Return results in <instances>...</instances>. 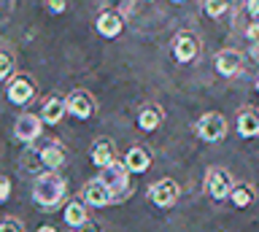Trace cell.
I'll return each mask as SVG.
<instances>
[{"label":"cell","instance_id":"6da1fadb","mask_svg":"<svg viewBox=\"0 0 259 232\" xmlns=\"http://www.w3.org/2000/svg\"><path fill=\"white\" fill-rule=\"evenodd\" d=\"M65 195H68V181L54 170L40 173L38 178L32 181V200H35V205L46 208V211H54V208L65 200Z\"/></svg>","mask_w":259,"mask_h":232},{"label":"cell","instance_id":"7a4b0ae2","mask_svg":"<svg viewBox=\"0 0 259 232\" xmlns=\"http://www.w3.org/2000/svg\"><path fill=\"white\" fill-rule=\"evenodd\" d=\"M97 178L103 181V187L111 192L113 197V205L116 203H124V200L133 195V183H130V170L124 167V162H113L111 167L97 173Z\"/></svg>","mask_w":259,"mask_h":232},{"label":"cell","instance_id":"3957f363","mask_svg":"<svg viewBox=\"0 0 259 232\" xmlns=\"http://www.w3.org/2000/svg\"><path fill=\"white\" fill-rule=\"evenodd\" d=\"M194 132H197V138L205 141V143H219V141H224V135H227V119L219 114V111H208V114H202L197 122H194Z\"/></svg>","mask_w":259,"mask_h":232},{"label":"cell","instance_id":"277c9868","mask_svg":"<svg viewBox=\"0 0 259 232\" xmlns=\"http://www.w3.org/2000/svg\"><path fill=\"white\" fill-rule=\"evenodd\" d=\"M232 189H235V181H232V175H230L227 167H222V165L208 167V173H205V192H208V197H213L219 203V200L230 197Z\"/></svg>","mask_w":259,"mask_h":232},{"label":"cell","instance_id":"5b68a950","mask_svg":"<svg viewBox=\"0 0 259 232\" xmlns=\"http://www.w3.org/2000/svg\"><path fill=\"white\" fill-rule=\"evenodd\" d=\"M35 92H38V84L30 73H16L6 86V95L14 106H27V103L35 98Z\"/></svg>","mask_w":259,"mask_h":232},{"label":"cell","instance_id":"8992f818","mask_svg":"<svg viewBox=\"0 0 259 232\" xmlns=\"http://www.w3.org/2000/svg\"><path fill=\"white\" fill-rule=\"evenodd\" d=\"M200 38L189 33V30H181L176 38H173V60L178 62V65H189V62H194L200 57Z\"/></svg>","mask_w":259,"mask_h":232},{"label":"cell","instance_id":"52a82bcc","mask_svg":"<svg viewBox=\"0 0 259 232\" xmlns=\"http://www.w3.org/2000/svg\"><path fill=\"white\" fill-rule=\"evenodd\" d=\"M65 108H68L70 116L87 122V119H92L97 114V100L92 98V92H87V89H73L68 98H65Z\"/></svg>","mask_w":259,"mask_h":232},{"label":"cell","instance_id":"ba28073f","mask_svg":"<svg viewBox=\"0 0 259 232\" xmlns=\"http://www.w3.org/2000/svg\"><path fill=\"white\" fill-rule=\"evenodd\" d=\"M181 197V187L173 178H159L149 187V200L157 208H173Z\"/></svg>","mask_w":259,"mask_h":232},{"label":"cell","instance_id":"9c48e42d","mask_svg":"<svg viewBox=\"0 0 259 232\" xmlns=\"http://www.w3.org/2000/svg\"><path fill=\"white\" fill-rule=\"evenodd\" d=\"M40 130H44L40 114H19L14 122V135H16V141H22V143H35L40 138Z\"/></svg>","mask_w":259,"mask_h":232},{"label":"cell","instance_id":"30bf717a","mask_svg":"<svg viewBox=\"0 0 259 232\" xmlns=\"http://www.w3.org/2000/svg\"><path fill=\"white\" fill-rule=\"evenodd\" d=\"M95 27L103 38H119L121 30H124V17L113 9H103L95 19Z\"/></svg>","mask_w":259,"mask_h":232},{"label":"cell","instance_id":"8fae6325","mask_svg":"<svg viewBox=\"0 0 259 232\" xmlns=\"http://www.w3.org/2000/svg\"><path fill=\"white\" fill-rule=\"evenodd\" d=\"M213 65H216V73L219 76L232 78V76L243 73V54L238 49H222V52L216 54Z\"/></svg>","mask_w":259,"mask_h":232},{"label":"cell","instance_id":"7c38bea8","mask_svg":"<svg viewBox=\"0 0 259 232\" xmlns=\"http://www.w3.org/2000/svg\"><path fill=\"white\" fill-rule=\"evenodd\" d=\"M81 200H84L87 205H92V208H105V205H113L111 192L103 187V181H100V178H92L89 183H84V189H81Z\"/></svg>","mask_w":259,"mask_h":232},{"label":"cell","instance_id":"4fadbf2b","mask_svg":"<svg viewBox=\"0 0 259 232\" xmlns=\"http://www.w3.org/2000/svg\"><path fill=\"white\" fill-rule=\"evenodd\" d=\"M38 157H40V162H44L49 170H57V167H62L65 159H68V149H65L60 141H46L44 149L38 151Z\"/></svg>","mask_w":259,"mask_h":232},{"label":"cell","instance_id":"5bb4252c","mask_svg":"<svg viewBox=\"0 0 259 232\" xmlns=\"http://www.w3.org/2000/svg\"><path fill=\"white\" fill-rule=\"evenodd\" d=\"M162 122H165V111H162L157 103H146V106L138 111V127H141L143 132L159 130Z\"/></svg>","mask_w":259,"mask_h":232},{"label":"cell","instance_id":"9a60e30c","mask_svg":"<svg viewBox=\"0 0 259 232\" xmlns=\"http://www.w3.org/2000/svg\"><path fill=\"white\" fill-rule=\"evenodd\" d=\"M92 162L95 167H100V170H105V167H111L113 162H116V146H113V141L108 138H100L92 143Z\"/></svg>","mask_w":259,"mask_h":232},{"label":"cell","instance_id":"2e32d148","mask_svg":"<svg viewBox=\"0 0 259 232\" xmlns=\"http://www.w3.org/2000/svg\"><path fill=\"white\" fill-rule=\"evenodd\" d=\"M65 224L68 227H73V229H81L84 224H89V211H87V203L84 200H70L68 205H65Z\"/></svg>","mask_w":259,"mask_h":232},{"label":"cell","instance_id":"e0dca14e","mask_svg":"<svg viewBox=\"0 0 259 232\" xmlns=\"http://www.w3.org/2000/svg\"><path fill=\"white\" fill-rule=\"evenodd\" d=\"M121 162H124V167L130 173H146L151 167V154H149V149H143V146H133Z\"/></svg>","mask_w":259,"mask_h":232},{"label":"cell","instance_id":"ac0fdd59","mask_svg":"<svg viewBox=\"0 0 259 232\" xmlns=\"http://www.w3.org/2000/svg\"><path fill=\"white\" fill-rule=\"evenodd\" d=\"M238 135L240 138H256L259 135V111L254 108H243L238 114Z\"/></svg>","mask_w":259,"mask_h":232},{"label":"cell","instance_id":"d6986e66","mask_svg":"<svg viewBox=\"0 0 259 232\" xmlns=\"http://www.w3.org/2000/svg\"><path fill=\"white\" fill-rule=\"evenodd\" d=\"M65 114H68V108H65V98H60V95H52V98L44 103L40 119H44V124H60Z\"/></svg>","mask_w":259,"mask_h":232},{"label":"cell","instance_id":"ffe728a7","mask_svg":"<svg viewBox=\"0 0 259 232\" xmlns=\"http://www.w3.org/2000/svg\"><path fill=\"white\" fill-rule=\"evenodd\" d=\"M230 200H232L235 208H248V205H254V200H256V189L251 187L248 181H238L235 189H232V195H230Z\"/></svg>","mask_w":259,"mask_h":232},{"label":"cell","instance_id":"44dd1931","mask_svg":"<svg viewBox=\"0 0 259 232\" xmlns=\"http://www.w3.org/2000/svg\"><path fill=\"white\" fill-rule=\"evenodd\" d=\"M202 11H205L210 19H219L230 11V3H227V0H205V3H202Z\"/></svg>","mask_w":259,"mask_h":232},{"label":"cell","instance_id":"7402d4cb","mask_svg":"<svg viewBox=\"0 0 259 232\" xmlns=\"http://www.w3.org/2000/svg\"><path fill=\"white\" fill-rule=\"evenodd\" d=\"M14 73V54L8 49H0V81H11Z\"/></svg>","mask_w":259,"mask_h":232},{"label":"cell","instance_id":"603a6c76","mask_svg":"<svg viewBox=\"0 0 259 232\" xmlns=\"http://www.w3.org/2000/svg\"><path fill=\"white\" fill-rule=\"evenodd\" d=\"M0 232H24V224L19 219H14V216H8V219L0 221Z\"/></svg>","mask_w":259,"mask_h":232},{"label":"cell","instance_id":"cb8c5ba5","mask_svg":"<svg viewBox=\"0 0 259 232\" xmlns=\"http://www.w3.org/2000/svg\"><path fill=\"white\" fill-rule=\"evenodd\" d=\"M246 41L251 46H259V19H251L246 27Z\"/></svg>","mask_w":259,"mask_h":232},{"label":"cell","instance_id":"d4e9b609","mask_svg":"<svg viewBox=\"0 0 259 232\" xmlns=\"http://www.w3.org/2000/svg\"><path fill=\"white\" fill-rule=\"evenodd\" d=\"M8 197H11V181L6 175H0V205L8 203Z\"/></svg>","mask_w":259,"mask_h":232},{"label":"cell","instance_id":"484cf974","mask_svg":"<svg viewBox=\"0 0 259 232\" xmlns=\"http://www.w3.org/2000/svg\"><path fill=\"white\" fill-rule=\"evenodd\" d=\"M46 9L52 14H62V11H68V3L65 0H54V3H46Z\"/></svg>","mask_w":259,"mask_h":232},{"label":"cell","instance_id":"4316f807","mask_svg":"<svg viewBox=\"0 0 259 232\" xmlns=\"http://www.w3.org/2000/svg\"><path fill=\"white\" fill-rule=\"evenodd\" d=\"M246 14L251 19H259V0H248V3H246Z\"/></svg>","mask_w":259,"mask_h":232},{"label":"cell","instance_id":"83f0119b","mask_svg":"<svg viewBox=\"0 0 259 232\" xmlns=\"http://www.w3.org/2000/svg\"><path fill=\"white\" fill-rule=\"evenodd\" d=\"M35 232H57V229H54V227H49V224H46V227H38Z\"/></svg>","mask_w":259,"mask_h":232},{"label":"cell","instance_id":"f1b7e54d","mask_svg":"<svg viewBox=\"0 0 259 232\" xmlns=\"http://www.w3.org/2000/svg\"><path fill=\"white\" fill-rule=\"evenodd\" d=\"M254 89H256V95H259V76H256V86H254Z\"/></svg>","mask_w":259,"mask_h":232}]
</instances>
